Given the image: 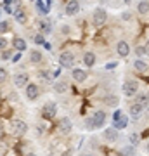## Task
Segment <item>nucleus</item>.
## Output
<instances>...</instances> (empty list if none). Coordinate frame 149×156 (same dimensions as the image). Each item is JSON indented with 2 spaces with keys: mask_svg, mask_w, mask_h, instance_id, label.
<instances>
[{
  "mask_svg": "<svg viewBox=\"0 0 149 156\" xmlns=\"http://www.w3.org/2000/svg\"><path fill=\"white\" fill-rule=\"evenodd\" d=\"M137 90H139V83L135 80H127V82L123 83V94L127 95V97L137 95Z\"/></svg>",
  "mask_w": 149,
  "mask_h": 156,
  "instance_id": "1",
  "label": "nucleus"
},
{
  "mask_svg": "<svg viewBox=\"0 0 149 156\" xmlns=\"http://www.w3.org/2000/svg\"><path fill=\"white\" fill-rule=\"evenodd\" d=\"M92 21H94L95 26H102L108 21V12L104 9H95L94 14H92Z\"/></svg>",
  "mask_w": 149,
  "mask_h": 156,
  "instance_id": "2",
  "label": "nucleus"
},
{
  "mask_svg": "<svg viewBox=\"0 0 149 156\" xmlns=\"http://www.w3.org/2000/svg\"><path fill=\"white\" fill-rule=\"evenodd\" d=\"M59 64L62 68H73L75 66V56H73L71 52H62L61 56H59Z\"/></svg>",
  "mask_w": 149,
  "mask_h": 156,
  "instance_id": "3",
  "label": "nucleus"
},
{
  "mask_svg": "<svg viewBox=\"0 0 149 156\" xmlns=\"http://www.w3.org/2000/svg\"><path fill=\"white\" fill-rule=\"evenodd\" d=\"M55 113H57V106H55L54 102H47L44 106V111H42V116L44 118H54L55 116Z\"/></svg>",
  "mask_w": 149,
  "mask_h": 156,
  "instance_id": "4",
  "label": "nucleus"
},
{
  "mask_svg": "<svg viewBox=\"0 0 149 156\" xmlns=\"http://www.w3.org/2000/svg\"><path fill=\"white\" fill-rule=\"evenodd\" d=\"M92 122H94V127L95 128L104 127V123H106V113L104 111H95L94 115H92Z\"/></svg>",
  "mask_w": 149,
  "mask_h": 156,
  "instance_id": "5",
  "label": "nucleus"
},
{
  "mask_svg": "<svg viewBox=\"0 0 149 156\" xmlns=\"http://www.w3.org/2000/svg\"><path fill=\"white\" fill-rule=\"evenodd\" d=\"M116 52H118L120 57H127L128 54H130V45H128L125 40H120L118 45H116Z\"/></svg>",
  "mask_w": 149,
  "mask_h": 156,
  "instance_id": "6",
  "label": "nucleus"
},
{
  "mask_svg": "<svg viewBox=\"0 0 149 156\" xmlns=\"http://www.w3.org/2000/svg\"><path fill=\"white\" fill-rule=\"evenodd\" d=\"M118 137H120V134H118V130H116L115 127H109V128L104 130V139L108 140V142H116Z\"/></svg>",
  "mask_w": 149,
  "mask_h": 156,
  "instance_id": "7",
  "label": "nucleus"
},
{
  "mask_svg": "<svg viewBox=\"0 0 149 156\" xmlns=\"http://www.w3.org/2000/svg\"><path fill=\"white\" fill-rule=\"evenodd\" d=\"M40 95V89L37 87L35 83H30V85H26V97L30 101H35L37 97Z\"/></svg>",
  "mask_w": 149,
  "mask_h": 156,
  "instance_id": "8",
  "label": "nucleus"
},
{
  "mask_svg": "<svg viewBox=\"0 0 149 156\" xmlns=\"http://www.w3.org/2000/svg\"><path fill=\"white\" fill-rule=\"evenodd\" d=\"M12 130L16 132V134L23 135V134H26V130H28V125L23 120H14L12 122Z\"/></svg>",
  "mask_w": 149,
  "mask_h": 156,
  "instance_id": "9",
  "label": "nucleus"
},
{
  "mask_svg": "<svg viewBox=\"0 0 149 156\" xmlns=\"http://www.w3.org/2000/svg\"><path fill=\"white\" fill-rule=\"evenodd\" d=\"M128 113H130V116L132 118H140L142 116V113H144V108L140 106V104H137V102H133L132 106H130V109H128Z\"/></svg>",
  "mask_w": 149,
  "mask_h": 156,
  "instance_id": "10",
  "label": "nucleus"
},
{
  "mask_svg": "<svg viewBox=\"0 0 149 156\" xmlns=\"http://www.w3.org/2000/svg\"><path fill=\"white\" fill-rule=\"evenodd\" d=\"M78 11H80V4H78L76 0H71V2L66 4V14L68 16H75V14H78Z\"/></svg>",
  "mask_w": 149,
  "mask_h": 156,
  "instance_id": "11",
  "label": "nucleus"
},
{
  "mask_svg": "<svg viewBox=\"0 0 149 156\" xmlns=\"http://www.w3.org/2000/svg\"><path fill=\"white\" fill-rule=\"evenodd\" d=\"M71 75H73V80L75 82H85L87 80V71L85 69H80V68H75Z\"/></svg>",
  "mask_w": 149,
  "mask_h": 156,
  "instance_id": "12",
  "label": "nucleus"
},
{
  "mask_svg": "<svg viewBox=\"0 0 149 156\" xmlns=\"http://www.w3.org/2000/svg\"><path fill=\"white\" fill-rule=\"evenodd\" d=\"M59 130H61L62 134L71 132V120H69V118H61V120H59Z\"/></svg>",
  "mask_w": 149,
  "mask_h": 156,
  "instance_id": "13",
  "label": "nucleus"
},
{
  "mask_svg": "<svg viewBox=\"0 0 149 156\" xmlns=\"http://www.w3.org/2000/svg\"><path fill=\"white\" fill-rule=\"evenodd\" d=\"M83 64L87 68H92L95 64V54L94 52H85L83 54Z\"/></svg>",
  "mask_w": 149,
  "mask_h": 156,
  "instance_id": "14",
  "label": "nucleus"
},
{
  "mask_svg": "<svg viewBox=\"0 0 149 156\" xmlns=\"http://www.w3.org/2000/svg\"><path fill=\"white\" fill-rule=\"evenodd\" d=\"M26 82H28V75L26 73H19V75L14 76V85H16V87H24Z\"/></svg>",
  "mask_w": 149,
  "mask_h": 156,
  "instance_id": "15",
  "label": "nucleus"
},
{
  "mask_svg": "<svg viewBox=\"0 0 149 156\" xmlns=\"http://www.w3.org/2000/svg\"><path fill=\"white\" fill-rule=\"evenodd\" d=\"M127 125H128V116H125V115H123L122 118H118L116 122H113V127H115L116 130H122V128H127Z\"/></svg>",
  "mask_w": 149,
  "mask_h": 156,
  "instance_id": "16",
  "label": "nucleus"
},
{
  "mask_svg": "<svg viewBox=\"0 0 149 156\" xmlns=\"http://www.w3.org/2000/svg\"><path fill=\"white\" fill-rule=\"evenodd\" d=\"M42 59H44V54L40 50H30V61L33 62V64H38Z\"/></svg>",
  "mask_w": 149,
  "mask_h": 156,
  "instance_id": "17",
  "label": "nucleus"
},
{
  "mask_svg": "<svg viewBox=\"0 0 149 156\" xmlns=\"http://www.w3.org/2000/svg\"><path fill=\"white\" fill-rule=\"evenodd\" d=\"M133 68H135V71L144 73L146 69H147V62L142 61V59H135V62H133Z\"/></svg>",
  "mask_w": 149,
  "mask_h": 156,
  "instance_id": "18",
  "label": "nucleus"
},
{
  "mask_svg": "<svg viewBox=\"0 0 149 156\" xmlns=\"http://www.w3.org/2000/svg\"><path fill=\"white\" fill-rule=\"evenodd\" d=\"M14 16H16V21L17 23H21V24H24V23H26V12L23 11V9H16V11H14Z\"/></svg>",
  "mask_w": 149,
  "mask_h": 156,
  "instance_id": "19",
  "label": "nucleus"
},
{
  "mask_svg": "<svg viewBox=\"0 0 149 156\" xmlns=\"http://www.w3.org/2000/svg\"><path fill=\"white\" fill-rule=\"evenodd\" d=\"M38 28H40V31H42V35H47V33H50L52 31V28H50V23L49 21H38Z\"/></svg>",
  "mask_w": 149,
  "mask_h": 156,
  "instance_id": "20",
  "label": "nucleus"
},
{
  "mask_svg": "<svg viewBox=\"0 0 149 156\" xmlns=\"http://www.w3.org/2000/svg\"><path fill=\"white\" fill-rule=\"evenodd\" d=\"M137 11L140 12V14H147L149 12V2L147 0H140L137 4Z\"/></svg>",
  "mask_w": 149,
  "mask_h": 156,
  "instance_id": "21",
  "label": "nucleus"
},
{
  "mask_svg": "<svg viewBox=\"0 0 149 156\" xmlns=\"http://www.w3.org/2000/svg\"><path fill=\"white\" fill-rule=\"evenodd\" d=\"M54 90L57 94H62V92L68 90V83L66 82H57V83H54Z\"/></svg>",
  "mask_w": 149,
  "mask_h": 156,
  "instance_id": "22",
  "label": "nucleus"
},
{
  "mask_svg": "<svg viewBox=\"0 0 149 156\" xmlns=\"http://www.w3.org/2000/svg\"><path fill=\"white\" fill-rule=\"evenodd\" d=\"M135 154V146H125V147H122V156H133Z\"/></svg>",
  "mask_w": 149,
  "mask_h": 156,
  "instance_id": "23",
  "label": "nucleus"
},
{
  "mask_svg": "<svg viewBox=\"0 0 149 156\" xmlns=\"http://www.w3.org/2000/svg\"><path fill=\"white\" fill-rule=\"evenodd\" d=\"M137 104H140V106L146 109V108L149 106V99H147V95H144V94H140V95H137V101H135Z\"/></svg>",
  "mask_w": 149,
  "mask_h": 156,
  "instance_id": "24",
  "label": "nucleus"
},
{
  "mask_svg": "<svg viewBox=\"0 0 149 156\" xmlns=\"http://www.w3.org/2000/svg\"><path fill=\"white\" fill-rule=\"evenodd\" d=\"M12 45H14V49L16 50H24L26 49V42L23 38H16L14 42H12Z\"/></svg>",
  "mask_w": 149,
  "mask_h": 156,
  "instance_id": "25",
  "label": "nucleus"
},
{
  "mask_svg": "<svg viewBox=\"0 0 149 156\" xmlns=\"http://www.w3.org/2000/svg\"><path fill=\"white\" fill-rule=\"evenodd\" d=\"M106 104H108V106H116V104H118V97H116V95H108V97H106Z\"/></svg>",
  "mask_w": 149,
  "mask_h": 156,
  "instance_id": "26",
  "label": "nucleus"
},
{
  "mask_svg": "<svg viewBox=\"0 0 149 156\" xmlns=\"http://www.w3.org/2000/svg\"><path fill=\"white\" fill-rule=\"evenodd\" d=\"M139 142H140V135L135 134V132H133V134H130V144H132V146H137Z\"/></svg>",
  "mask_w": 149,
  "mask_h": 156,
  "instance_id": "27",
  "label": "nucleus"
},
{
  "mask_svg": "<svg viewBox=\"0 0 149 156\" xmlns=\"http://www.w3.org/2000/svg\"><path fill=\"white\" fill-rule=\"evenodd\" d=\"M135 54L139 56V59H140V56H146V49H144V45H137V47H135Z\"/></svg>",
  "mask_w": 149,
  "mask_h": 156,
  "instance_id": "28",
  "label": "nucleus"
},
{
  "mask_svg": "<svg viewBox=\"0 0 149 156\" xmlns=\"http://www.w3.org/2000/svg\"><path fill=\"white\" fill-rule=\"evenodd\" d=\"M33 42H35V44H38V45H42V44L45 42V37H44L42 33H40V35H35V37H33Z\"/></svg>",
  "mask_w": 149,
  "mask_h": 156,
  "instance_id": "29",
  "label": "nucleus"
},
{
  "mask_svg": "<svg viewBox=\"0 0 149 156\" xmlns=\"http://www.w3.org/2000/svg\"><path fill=\"white\" fill-rule=\"evenodd\" d=\"M7 31H9V23L0 21V33H7Z\"/></svg>",
  "mask_w": 149,
  "mask_h": 156,
  "instance_id": "30",
  "label": "nucleus"
},
{
  "mask_svg": "<svg viewBox=\"0 0 149 156\" xmlns=\"http://www.w3.org/2000/svg\"><path fill=\"white\" fill-rule=\"evenodd\" d=\"M85 127H87L88 128V130H94V122H92V116H90V118H85Z\"/></svg>",
  "mask_w": 149,
  "mask_h": 156,
  "instance_id": "31",
  "label": "nucleus"
},
{
  "mask_svg": "<svg viewBox=\"0 0 149 156\" xmlns=\"http://www.w3.org/2000/svg\"><path fill=\"white\" fill-rule=\"evenodd\" d=\"M2 59L5 61V59H12V52L11 50H2Z\"/></svg>",
  "mask_w": 149,
  "mask_h": 156,
  "instance_id": "32",
  "label": "nucleus"
},
{
  "mask_svg": "<svg viewBox=\"0 0 149 156\" xmlns=\"http://www.w3.org/2000/svg\"><path fill=\"white\" fill-rule=\"evenodd\" d=\"M5 78H7L5 68H0V83H2V82H5Z\"/></svg>",
  "mask_w": 149,
  "mask_h": 156,
  "instance_id": "33",
  "label": "nucleus"
},
{
  "mask_svg": "<svg viewBox=\"0 0 149 156\" xmlns=\"http://www.w3.org/2000/svg\"><path fill=\"white\" fill-rule=\"evenodd\" d=\"M5 47H7V40L4 37H0V50H5Z\"/></svg>",
  "mask_w": 149,
  "mask_h": 156,
  "instance_id": "34",
  "label": "nucleus"
},
{
  "mask_svg": "<svg viewBox=\"0 0 149 156\" xmlns=\"http://www.w3.org/2000/svg\"><path fill=\"white\" fill-rule=\"evenodd\" d=\"M116 66H118V62H116V61H113V62H108V64H106V69H109V71H111V69H115Z\"/></svg>",
  "mask_w": 149,
  "mask_h": 156,
  "instance_id": "35",
  "label": "nucleus"
},
{
  "mask_svg": "<svg viewBox=\"0 0 149 156\" xmlns=\"http://www.w3.org/2000/svg\"><path fill=\"white\" fill-rule=\"evenodd\" d=\"M123 115H122V111H120V109H116L115 111V115H113V122H116V120H118V118H122Z\"/></svg>",
  "mask_w": 149,
  "mask_h": 156,
  "instance_id": "36",
  "label": "nucleus"
},
{
  "mask_svg": "<svg viewBox=\"0 0 149 156\" xmlns=\"http://www.w3.org/2000/svg\"><path fill=\"white\" fill-rule=\"evenodd\" d=\"M40 76L45 78V80H49V82L52 80V78H50V73H47V71H42V73H40Z\"/></svg>",
  "mask_w": 149,
  "mask_h": 156,
  "instance_id": "37",
  "label": "nucleus"
},
{
  "mask_svg": "<svg viewBox=\"0 0 149 156\" xmlns=\"http://www.w3.org/2000/svg\"><path fill=\"white\" fill-rule=\"evenodd\" d=\"M122 17H123V19H125V21H128V19H130V17H132V16H130L128 12H123V14H122Z\"/></svg>",
  "mask_w": 149,
  "mask_h": 156,
  "instance_id": "38",
  "label": "nucleus"
},
{
  "mask_svg": "<svg viewBox=\"0 0 149 156\" xmlns=\"http://www.w3.org/2000/svg\"><path fill=\"white\" fill-rule=\"evenodd\" d=\"M144 49H146V56H149V40L146 42V45H144Z\"/></svg>",
  "mask_w": 149,
  "mask_h": 156,
  "instance_id": "39",
  "label": "nucleus"
},
{
  "mask_svg": "<svg viewBox=\"0 0 149 156\" xmlns=\"http://www.w3.org/2000/svg\"><path fill=\"white\" fill-rule=\"evenodd\" d=\"M19 57H21V54H16V56H12V61H14V62L19 61Z\"/></svg>",
  "mask_w": 149,
  "mask_h": 156,
  "instance_id": "40",
  "label": "nucleus"
},
{
  "mask_svg": "<svg viewBox=\"0 0 149 156\" xmlns=\"http://www.w3.org/2000/svg\"><path fill=\"white\" fill-rule=\"evenodd\" d=\"M68 31H69V28H68L66 24H64V26H62V33H68Z\"/></svg>",
  "mask_w": 149,
  "mask_h": 156,
  "instance_id": "41",
  "label": "nucleus"
},
{
  "mask_svg": "<svg viewBox=\"0 0 149 156\" xmlns=\"http://www.w3.org/2000/svg\"><path fill=\"white\" fill-rule=\"evenodd\" d=\"M123 2H125V4H130V2H132V0H123Z\"/></svg>",
  "mask_w": 149,
  "mask_h": 156,
  "instance_id": "42",
  "label": "nucleus"
},
{
  "mask_svg": "<svg viewBox=\"0 0 149 156\" xmlns=\"http://www.w3.org/2000/svg\"><path fill=\"white\" fill-rule=\"evenodd\" d=\"M0 137H2V125H0Z\"/></svg>",
  "mask_w": 149,
  "mask_h": 156,
  "instance_id": "43",
  "label": "nucleus"
},
{
  "mask_svg": "<svg viewBox=\"0 0 149 156\" xmlns=\"http://www.w3.org/2000/svg\"><path fill=\"white\" fill-rule=\"evenodd\" d=\"M28 156H37V154H33V153H31V154H28Z\"/></svg>",
  "mask_w": 149,
  "mask_h": 156,
  "instance_id": "44",
  "label": "nucleus"
},
{
  "mask_svg": "<svg viewBox=\"0 0 149 156\" xmlns=\"http://www.w3.org/2000/svg\"><path fill=\"white\" fill-rule=\"evenodd\" d=\"M147 153H149V142H147Z\"/></svg>",
  "mask_w": 149,
  "mask_h": 156,
  "instance_id": "45",
  "label": "nucleus"
},
{
  "mask_svg": "<svg viewBox=\"0 0 149 156\" xmlns=\"http://www.w3.org/2000/svg\"><path fill=\"white\" fill-rule=\"evenodd\" d=\"M147 99H149V94H147Z\"/></svg>",
  "mask_w": 149,
  "mask_h": 156,
  "instance_id": "46",
  "label": "nucleus"
},
{
  "mask_svg": "<svg viewBox=\"0 0 149 156\" xmlns=\"http://www.w3.org/2000/svg\"><path fill=\"white\" fill-rule=\"evenodd\" d=\"M88 156H90V154H88Z\"/></svg>",
  "mask_w": 149,
  "mask_h": 156,
  "instance_id": "47",
  "label": "nucleus"
}]
</instances>
